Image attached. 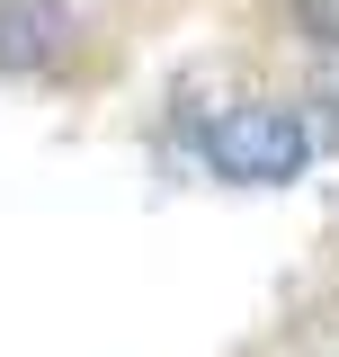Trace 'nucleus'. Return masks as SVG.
I'll list each match as a JSON object with an SVG mask.
<instances>
[{"instance_id":"1","label":"nucleus","mask_w":339,"mask_h":357,"mask_svg":"<svg viewBox=\"0 0 339 357\" xmlns=\"http://www.w3.org/2000/svg\"><path fill=\"white\" fill-rule=\"evenodd\" d=\"M303 152H312L303 116L295 107H268V98L223 107L206 126V161H214V178H232V188H286V178L303 170Z\"/></svg>"},{"instance_id":"2","label":"nucleus","mask_w":339,"mask_h":357,"mask_svg":"<svg viewBox=\"0 0 339 357\" xmlns=\"http://www.w3.org/2000/svg\"><path fill=\"white\" fill-rule=\"evenodd\" d=\"M63 0H0V72H36L63 45Z\"/></svg>"},{"instance_id":"3","label":"nucleus","mask_w":339,"mask_h":357,"mask_svg":"<svg viewBox=\"0 0 339 357\" xmlns=\"http://www.w3.org/2000/svg\"><path fill=\"white\" fill-rule=\"evenodd\" d=\"M295 18L312 45H339V0H295Z\"/></svg>"}]
</instances>
